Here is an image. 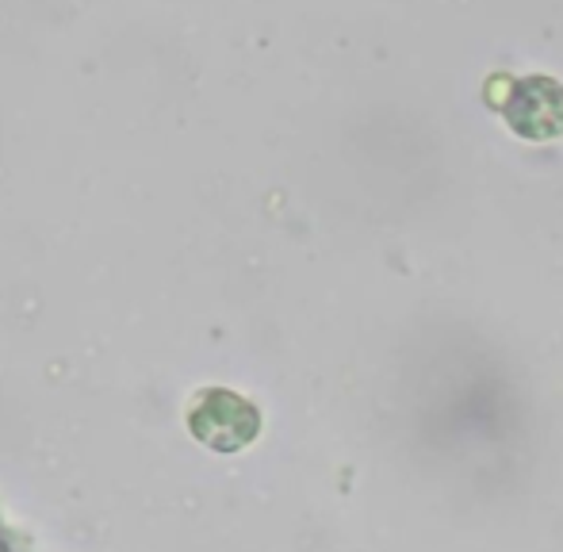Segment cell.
I'll return each mask as SVG.
<instances>
[{
	"label": "cell",
	"instance_id": "cell-1",
	"mask_svg": "<svg viewBox=\"0 0 563 552\" xmlns=\"http://www.w3.org/2000/svg\"><path fill=\"white\" fill-rule=\"evenodd\" d=\"M503 115L521 139L549 142L563 135V85L552 77H526L503 100Z\"/></svg>",
	"mask_w": 563,
	"mask_h": 552
}]
</instances>
